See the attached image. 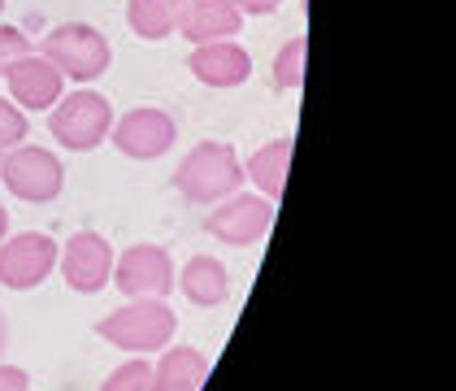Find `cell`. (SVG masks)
<instances>
[{"mask_svg":"<svg viewBox=\"0 0 456 391\" xmlns=\"http://www.w3.org/2000/svg\"><path fill=\"white\" fill-rule=\"evenodd\" d=\"M240 183H244V166H240V152L226 140L196 143L175 170V191L187 205H217V200L235 196Z\"/></svg>","mask_w":456,"mask_h":391,"instance_id":"6da1fadb","label":"cell"},{"mask_svg":"<svg viewBox=\"0 0 456 391\" xmlns=\"http://www.w3.org/2000/svg\"><path fill=\"white\" fill-rule=\"evenodd\" d=\"M96 330L113 348H122L131 356H148L170 348V339L178 335V314L166 300H131V305L113 309L109 318H101Z\"/></svg>","mask_w":456,"mask_h":391,"instance_id":"7a4b0ae2","label":"cell"},{"mask_svg":"<svg viewBox=\"0 0 456 391\" xmlns=\"http://www.w3.org/2000/svg\"><path fill=\"white\" fill-rule=\"evenodd\" d=\"M44 61H53L61 78H74V83H92L109 70L113 61V48L109 39L92 27V22H61L44 36V48H39Z\"/></svg>","mask_w":456,"mask_h":391,"instance_id":"3957f363","label":"cell"},{"mask_svg":"<svg viewBox=\"0 0 456 391\" xmlns=\"http://www.w3.org/2000/svg\"><path fill=\"white\" fill-rule=\"evenodd\" d=\"M0 183H4L18 200H27V205H48V200H57L61 187H66V166H61V157H57L53 148L18 143V148H9L4 161H0Z\"/></svg>","mask_w":456,"mask_h":391,"instance_id":"277c9868","label":"cell"},{"mask_svg":"<svg viewBox=\"0 0 456 391\" xmlns=\"http://www.w3.org/2000/svg\"><path fill=\"white\" fill-rule=\"evenodd\" d=\"M48 131H53V140L61 143V148L87 152V148H96L101 140H109V131H113V105H109V96L87 92V87L70 92L66 101L53 105Z\"/></svg>","mask_w":456,"mask_h":391,"instance_id":"5b68a950","label":"cell"},{"mask_svg":"<svg viewBox=\"0 0 456 391\" xmlns=\"http://www.w3.org/2000/svg\"><path fill=\"white\" fill-rule=\"evenodd\" d=\"M175 279L178 270L161 244H135L122 257H113V279L109 283L126 300H166L175 291Z\"/></svg>","mask_w":456,"mask_h":391,"instance_id":"8992f818","label":"cell"},{"mask_svg":"<svg viewBox=\"0 0 456 391\" xmlns=\"http://www.w3.org/2000/svg\"><path fill=\"white\" fill-rule=\"evenodd\" d=\"M57 270V240L44 231H22L0 240V287L36 291Z\"/></svg>","mask_w":456,"mask_h":391,"instance_id":"52a82bcc","label":"cell"},{"mask_svg":"<svg viewBox=\"0 0 456 391\" xmlns=\"http://www.w3.org/2000/svg\"><path fill=\"white\" fill-rule=\"evenodd\" d=\"M109 140L118 143V152L131 157V161H157V157H166L175 148L178 122L166 109L143 105V109H131L126 118H113Z\"/></svg>","mask_w":456,"mask_h":391,"instance_id":"ba28073f","label":"cell"},{"mask_svg":"<svg viewBox=\"0 0 456 391\" xmlns=\"http://www.w3.org/2000/svg\"><path fill=\"white\" fill-rule=\"evenodd\" d=\"M270 222H274V205H270L265 196L235 191V196L217 200V209H209L205 231H209L213 240L231 244V248H248V244H256V240L270 231Z\"/></svg>","mask_w":456,"mask_h":391,"instance_id":"9c48e42d","label":"cell"},{"mask_svg":"<svg viewBox=\"0 0 456 391\" xmlns=\"http://www.w3.org/2000/svg\"><path fill=\"white\" fill-rule=\"evenodd\" d=\"M61 261V279L78 296H96L113 279V244L101 231H74L66 240V252H57Z\"/></svg>","mask_w":456,"mask_h":391,"instance_id":"30bf717a","label":"cell"},{"mask_svg":"<svg viewBox=\"0 0 456 391\" xmlns=\"http://www.w3.org/2000/svg\"><path fill=\"white\" fill-rule=\"evenodd\" d=\"M4 83H9V96H13V105L18 109H53L61 101V70L53 66V61H44L39 53H27V57H18L9 70H4Z\"/></svg>","mask_w":456,"mask_h":391,"instance_id":"8fae6325","label":"cell"},{"mask_svg":"<svg viewBox=\"0 0 456 391\" xmlns=\"http://www.w3.org/2000/svg\"><path fill=\"white\" fill-rule=\"evenodd\" d=\"M187 70L196 74L205 87H240L252 74V57L244 44L235 39H217V44H196L187 57Z\"/></svg>","mask_w":456,"mask_h":391,"instance_id":"7c38bea8","label":"cell"},{"mask_svg":"<svg viewBox=\"0 0 456 391\" xmlns=\"http://www.w3.org/2000/svg\"><path fill=\"white\" fill-rule=\"evenodd\" d=\"M244 31V13L231 0H187L183 18H178V36L196 44H217V39H235Z\"/></svg>","mask_w":456,"mask_h":391,"instance_id":"4fadbf2b","label":"cell"},{"mask_svg":"<svg viewBox=\"0 0 456 391\" xmlns=\"http://www.w3.org/2000/svg\"><path fill=\"white\" fill-rule=\"evenodd\" d=\"M175 287H183V296L191 300V305H200V309H217V305H226V296H231V274H226V265L217 261V257H191L183 270H178Z\"/></svg>","mask_w":456,"mask_h":391,"instance_id":"5bb4252c","label":"cell"},{"mask_svg":"<svg viewBox=\"0 0 456 391\" xmlns=\"http://www.w3.org/2000/svg\"><path fill=\"white\" fill-rule=\"evenodd\" d=\"M209 379V361L200 348H161L148 391H200Z\"/></svg>","mask_w":456,"mask_h":391,"instance_id":"9a60e30c","label":"cell"},{"mask_svg":"<svg viewBox=\"0 0 456 391\" xmlns=\"http://www.w3.org/2000/svg\"><path fill=\"white\" fill-rule=\"evenodd\" d=\"M287 166H291V135H282L274 143H261L244 166V178H252L261 187L265 200H282V187H287Z\"/></svg>","mask_w":456,"mask_h":391,"instance_id":"2e32d148","label":"cell"},{"mask_svg":"<svg viewBox=\"0 0 456 391\" xmlns=\"http://www.w3.org/2000/svg\"><path fill=\"white\" fill-rule=\"evenodd\" d=\"M187 0H126V27L140 39H170Z\"/></svg>","mask_w":456,"mask_h":391,"instance_id":"e0dca14e","label":"cell"},{"mask_svg":"<svg viewBox=\"0 0 456 391\" xmlns=\"http://www.w3.org/2000/svg\"><path fill=\"white\" fill-rule=\"evenodd\" d=\"M270 83L282 92H296L305 83V39H287L279 53H274V66H270Z\"/></svg>","mask_w":456,"mask_h":391,"instance_id":"ac0fdd59","label":"cell"},{"mask_svg":"<svg viewBox=\"0 0 456 391\" xmlns=\"http://www.w3.org/2000/svg\"><path fill=\"white\" fill-rule=\"evenodd\" d=\"M148 383H152V365L143 356H131L101 383V391H148Z\"/></svg>","mask_w":456,"mask_h":391,"instance_id":"d6986e66","label":"cell"},{"mask_svg":"<svg viewBox=\"0 0 456 391\" xmlns=\"http://www.w3.org/2000/svg\"><path fill=\"white\" fill-rule=\"evenodd\" d=\"M27 131H31L27 109H18L13 101H4V96H0V152L18 148V143L27 140Z\"/></svg>","mask_w":456,"mask_h":391,"instance_id":"ffe728a7","label":"cell"},{"mask_svg":"<svg viewBox=\"0 0 456 391\" xmlns=\"http://www.w3.org/2000/svg\"><path fill=\"white\" fill-rule=\"evenodd\" d=\"M31 53V44H27V36L18 31V27H9V22H0V78H4V70L18 61V57H27Z\"/></svg>","mask_w":456,"mask_h":391,"instance_id":"44dd1931","label":"cell"},{"mask_svg":"<svg viewBox=\"0 0 456 391\" xmlns=\"http://www.w3.org/2000/svg\"><path fill=\"white\" fill-rule=\"evenodd\" d=\"M231 4H235L244 18H248V13H252V18H261V13H274L282 0H231Z\"/></svg>","mask_w":456,"mask_h":391,"instance_id":"7402d4cb","label":"cell"},{"mask_svg":"<svg viewBox=\"0 0 456 391\" xmlns=\"http://www.w3.org/2000/svg\"><path fill=\"white\" fill-rule=\"evenodd\" d=\"M4 348H9V322L0 314V356H4Z\"/></svg>","mask_w":456,"mask_h":391,"instance_id":"603a6c76","label":"cell"},{"mask_svg":"<svg viewBox=\"0 0 456 391\" xmlns=\"http://www.w3.org/2000/svg\"><path fill=\"white\" fill-rule=\"evenodd\" d=\"M4 235H9V209L0 205V240H4Z\"/></svg>","mask_w":456,"mask_h":391,"instance_id":"cb8c5ba5","label":"cell"},{"mask_svg":"<svg viewBox=\"0 0 456 391\" xmlns=\"http://www.w3.org/2000/svg\"><path fill=\"white\" fill-rule=\"evenodd\" d=\"M0 9H4V0H0Z\"/></svg>","mask_w":456,"mask_h":391,"instance_id":"d4e9b609","label":"cell"}]
</instances>
